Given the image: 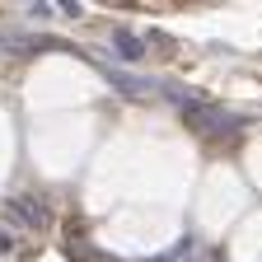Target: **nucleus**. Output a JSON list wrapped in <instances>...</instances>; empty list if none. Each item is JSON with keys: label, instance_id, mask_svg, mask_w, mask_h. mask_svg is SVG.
I'll return each mask as SVG.
<instances>
[{"label": "nucleus", "instance_id": "obj_1", "mask_svg": "<svg viewBox=\"0 0 262 262\" xmlns=\"http://www.w3.org/2000/svg\"><path fill=\"white\" fill-rule=\"evenodd\" d=\"M187 122H192V131H202V136H234V131H244L248 126V117H239V113H225V108H215V103H196V108H187Z\"/></svg>", "mask_w": 262, "mask_h": 262}, {"label": "nucleus", "instance_id": "obj_2", "mask_svg": "<svg viewBox=\"0 0 262 262\" xmlns=\"http://www.w3.org/2000/svg\"><path fill=\"white\" fill-rule=\"evenodd\" d=\"M10 215L24 225V229H42L52 215H47V206L42 202H33V196H14V202H10Z\"/></svg>", "mask_w": 262, "mask_h": 262}, {"label": "nucleus", "instance_id": "obj_3", "mask_svg": "<svg viewBox=\"0 0 262 262\" xmlns=\"http://www.w3.org/2000/svg\"><path fill=\"white\" fill-rule=\"evenodd\" d=\"M113 47H117V56H126V61H141V56H145V47L131 38V33H117V38H113Z\"/></svg>", "mask_w": 262, "mask_h": 262}, {"label": "nucleus", "instance_id": "obj_4", "mask_svg": "<svg viewBox=\"0 0 262 262\" xmlns=\"http://www.w3.org/2000/svg\"><path fill=\"white\" fill-rule=\"evenodd\" d=\"M0 248H10V239H5V234H0Z\"/></svg>", "mask_w": 262, "mask_h": 262}]
</instances>
